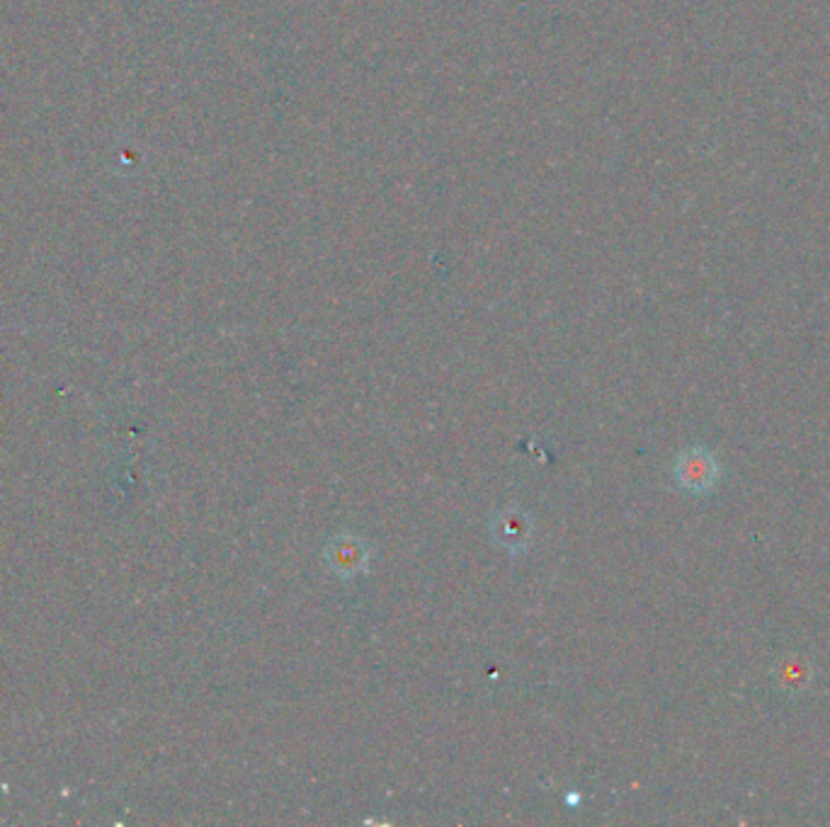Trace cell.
<instances>
[{"label": "cell", "instance_id": "obj_1", "mask_svg": "<svg viewBox=\"0 0 830 827\" xmlns=\"http://www.w3.org/2000/svg\"><path fill=\"white\" fill-rule=\"evenodd\" d=\"M323 563L338 580H355L370 570V546L355 534H338L325 546Z\"/></svg>", "mask_w": 830, "mask_h": 827}, {"label": "cell", "instance_id": "obj_2", "mask_svg": "<svg viewBox=\"0 0 830 827\" xmlns=\"http://www.w3.org/2000/svg\"><path fill=\"white\" fill-rule=\"evenodd\" d=\"M719 461L712 454V451L702 449V447H692L683 451L681 457L675 461V481L681 488H685L687 493L704 495L712 493L716 483H719Z\"/></svg>", "mask_w": 830, "mask_h": 827}, {"label": "cell", "instance_id": "obj_3", "mask_svg": "<svg viewBox=\"0 0 830 827\" xmlns=\"http://www.w3.org/2000/svg\"><path fill=\"white\" fill-rule=\"evenodd\" d=\"M490 534L510 554H520L532 542V520L520 507L508 505L490 520Z\"/></svg>", "mask_w": 830, "mask_h": 827}]
</instances>
